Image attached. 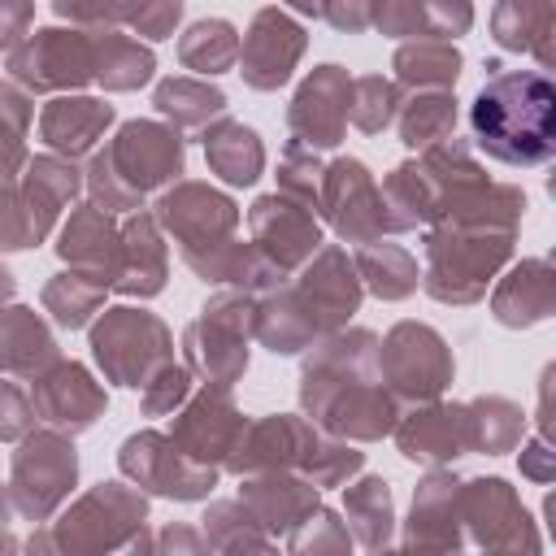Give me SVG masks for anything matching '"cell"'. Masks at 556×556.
I'll return each mask as SVG.
<instances>
[{"instance_id":"obj_1","label":"cell","mask_w":556,"mask_h":556,"mask_svg":"<svg viewBox=\"0 0 556 556\" xmlns=\"http://www.w3.org/2000/svg\"><path fill=\"white\" fill-rule=\"evenodd\" d=\"M473 139L508 165H539L556 152V91L543 74L513 70L491 78L469 109Z\"/></svg>"}]
</instances>
